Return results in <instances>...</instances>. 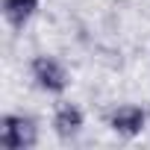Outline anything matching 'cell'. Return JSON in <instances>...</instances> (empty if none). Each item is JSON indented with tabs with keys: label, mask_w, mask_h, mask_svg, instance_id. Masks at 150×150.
<instances>
[{
	"label": "cell",
	"mask_w": 150,
	"mask_h": 150,
	"mask_svg": "<svg viewBox=\"0 0 150 150\" xmlns=\"http://www.w3.org/2000/svg\"><path fill=\"white\" fill-rule=\"evenodd\" d=\"M30 77H33L35 88H41L44 94H65L68 86H71L68 68H65L56 56H50V53L33 56V62H30Z\"/></svg>",
	"instance_id": "1"
},
{
	"label": "cell",
	"mask_w": 150,
	"mask_h": 150,
	"mask_svg": "<svg viewBox=\"0 0 150 150\" xmlns=\"http://www.w3.org/2000/svg\"><path fill=\"white\" fill-rule=\"evenodd\" d=\"M38 144V124L30 115L6 112L0 118V147L3 150H30Z\"/></svg>",
	"instance_id": "2"
},
{
	"label": "cell",
	"mask_w": 150,
	"mask_h": 150,
	"mask_svg": "<svg viewBox=\"0 0 150 150\" xmlns=\"http://www.w3.org/2000/svg\"><path fill=\"white\" fill-rule=\"evenodd\" d=\"M109 129L124 135V138H135L144 132L147 127V109L144 106H135V103H124V106H115L106 118Z\"/></svg>",
	"instance_id": "3"
},
{
	"label": "cell",
	"mask_w": 150,
	"mask_h": 150,
	"mask_svg": "<svg viewBox=\"0 0 150 150\" xmlns=\"http://www.w3.org/2000/svg\"><path fill=\"white\" fill-rule=\"evenodd\" d=\"M50 127L59 138L71 141V138H77L86 127V112L77 106V103H59L53 109V118H50Z\"/></svg>",
	"instance_id": "4"
},
{
	"label": "cell",
	"mask_w": 150,
	"mask_h": 150,
	"mask_svg": "<svg viewBox=\"0 0 150 150\" xmlns=\"http://www.w3.org/2000/svg\"><path fill=\"white\" fill-rule=\"evenodd\" d=\"M41 9V0H0V12H3V21L12 30H24L35 12Z\"/></svg>",
	"instance_id": "5"
}]
</instances>
